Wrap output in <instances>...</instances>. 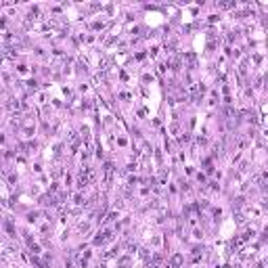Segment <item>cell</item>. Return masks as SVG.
Instances as JSON below:
<instances>
[{"instance_id":"obj_1","label":"cell","mask_w":268,"mask_h":268,"mask_svg":"<svg viewBox=\"0 0 268 268\" xmlns=\"http://www.w3.org/2000/svg\"><path fill=\"white\" fill-rule=\"evenodd\" d=\"M180 264H182V256H180V254H176V256L170 260V266H168V268H178Z\"/></svg>"}]
</instances>
